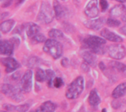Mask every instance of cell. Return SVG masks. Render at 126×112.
<instances>
[{"instance_id":"1","label":"cell","mask_w":126,"mask_h":112,"mask_svg":"<svg viewBox=\"0 0 126 112\" xmlns=\"http://www.w3.org/2000/svg\"><path fill=\"white\" fill-rule=\"evenodd\" d=\"M106 43V40L102 37L90 35L83 40V45L85 48L94 52V54H104L103 45Z\"/></svg>"},{"instance_id":"2","label":"cell","mask_w":126,"mask_h":112,"mask_svg":"<svg viewBox=\"0 0 126 112\" xmlns=\"http://www.w3.org/2000/svg\"><path fill=\"white\" fill-rule=\"evenodd\" d=\"M84 88V80L81 76L75 78L68 87L66 96L68 99L73 100L80 96Z\"/></svg>"},{"instance_id":"3","label":"cell","mask_w":126,"mask_h":112,"mask_svg":"<svg viewBox=\"0 0 126 112\" xmlns=\"http://www.w3.org/2000/svg\"><path fill=\"white\" fill-rule=\"evenodd\" d=\"M44 51L49 54L54 59H58L63 54V46L61 43L55 39L47 40L43 47Z\"/></svg>"},{"instance_id":"4","label":"cell","mask_w":126,"mask_h":112,"mask_svg":"<svg viewBox=\"0 0 126 112\" xmlns=\"http://www.w3.org/2000/svg\"><path fill=\"white\" fill-rule=\"evenodd\" d=\"M53 10L51 5L46 1L42 2L41 5V9L38 12L37 20L42 23H49L52 21L54 18Z\"/></svg>"},{"instance_id":"5","label":"cell","mask_w":126,"mask_h":112,"mask_svg":"<svg viewBox=\"0 0 126 112\" xmlns=\"http://www.w3.org/2000/svg\"><path fill=\"white\" fill-rule=\"evenodd\" d=\"M21 92L20 88H17L8 84H4L1 86V92L16 101L20 102L24 100Z\"/></svg>"},{"instance_id":"6","label":"cell","mask_w":126,"mask_h":112,"mask_svg":"<svg viewBox=\"0 0 126 112\" xmlns=\"http://www.w3.org/2000/svg\"><path fill=\"white\" fill-rule=\"evenodd\" d=\"M108 53L112 59H122L126 56V47L122 44H114L108 48Z\"/></svg>"},{"instance_id":"7","label":"cell","mask_w":126,"mask_h":112,"mask_svg":"<svg viewBox=\"0 0 126 112\" xmlns=\"http://www.w3.org/2000/svg\"><path fill=\"white\" fill-rule=\"evenodd\" d=\"M32 72L30 70H28L27 71H26V73L22 76L21 81H20L19 88L23 92L27 93L31 91L32 85Z\"/></svg>"},{"instance_id":"8","label":"cell","mask_w":126,"mask_h":112,"mask_svg":"<svg viewBox=\"0 0 126 112\" xmlns=\"http://www.w3.org/2000/svg\"><path fill=\"white\" fill-rule=\"evenodd\" d=\"M85 13L90 18H96L98 15L99 9H98L97 0H91L87 4L85 8Z\"/></svg>"},{"instance_id":"9","label":"cell","mask_w":126,"mask_h":112,"mask_svg":"<svg viewBox=\"0 0 126 112\" xmlns=\"http://www.w3.org/2000/svg\"><path fill=\"white\" fill-rule=\"evenodd\" d=\"M110 70L114 72L112 79L116 78V73H120L123 76H126V65L117 61H112L109 63Z\"/></svg>"},{"instance_id":"10","label":"cell","mask_w":126,"mask_h":112,"mask_svg":"<svg viewBox=\"0 0 126 112\" xmlns=\"http://www.w3.org/2000/svg\"><path fill=\"white\" fill-rule=\"evenodd\" d=\"M1 63L5 67V72L7 73L13 72L20 67L19 63L12 57H7L2 59Z\"/></svg>"},{"instance_id":"11","label":"cell","mask_w":126,"mask_h":112,"mask_svg":"<svg viewBox=\"0 0 126 112\" xmlns=\"http://www.w3.org/2000/svg\"><path fill=\"white\" fill-rule=\"evenodd\" d=\"M14 48L15 45L10 40H1L0 42V53L2 55H12Z\"/></svg>"},{"instance_id":"12","label":"cell","mask_w":126,"mask_h":112,"mask_svg":"<svg viewBox=\"0 0 126 112\" xmlns=\"http://www.w3.org/2000/svg\"><path fill=\"white\" fill-rule=\"evenodd\" d=\"M100 34L103 37H104L105 39H106L109 41H111V42L119 43H122L123 41V39L120 36L109 31L108 29H103L100 32Z\"/></svg>"},{"instance_id":"13","label":"cell","mask_w":126,"mask_h":112,"mask_svg":"<svg viewBox=\"0 0 126 112\" xmlns=\"http://www.w3.org/2000/svg\"><path fill=\"white\" fill-rule=\"evenodd\" d=\"M53 10L55 12V15L58 19H61L66 16L67 14V9L63 4H61L59 1H55L53 2Z\"/></svg>"},{"instance_id":"14","label":"cell","mask_w":126,"mask_h":112,"mask_svg":"<svg viewBox=\"0 0 126 112\" xmlns=\"http://www.w3.org/2000/svg\"><path fill=\"white\" fill-rule=\"evenodd\" d=\"M105 23V20L103 18H97L95 20H88L85 22V26L93 30H99Z\"/></svg>"},{"instance_id":"15","label":"cell","mask_w":126,"mask_h":112,"mask_svg":"<svg viewBox=\"0 0 126 112\" xmlns=\"http://www.w3.org/2000/svg\"><path fill=\"white\" fill-rule=\"evenodd\" d=\"M82 57L84 61L92 67H95L97 65V56L95 54L91 51H84L82 54Z\"/></svg>"},{"instance_id":"16","label":"cell","mask_w":126,"mask_h":112,"mask_svg":"<svg viewBox=\"0 0 126 112\" xmlns=\"http://www.w3.org/2000/svg\"><path fill=\"white\" fill-rule=\"evenodd\" d=\"M25 31L27 35L29 37H34L37 34L39 33L40 26L34 23H28L25 26Z\"/></svg>"},{"instance_id":"17","label":"cell","mask_w":126,"mask_h":112,"mask_svg":"<svg viewBox=\"0 0 126 112\" xmlns=\"http://www.w3.org/2000/svg\"><path fill=\"white\" fill-rule=\"evenodd\" d=\"M56 106L52 101H46L42 103L37 109L35 112H55Z\"/></svg>"},{"instance_id":"18","label":"cell","mask_w":126,"mask_h":112,"mask_svg":"<svg viewBox=\"0 0 126 112\" xmlns=\"http://www.w3.org/2000/svg\"><path fill=\"white\" fill-rule=\"evenodd\" d=\"M126 95V83H122L119 84L112 92L111 96L114 98H120Z\"/></svg>"},{"instance_id":"19","label":"cell","mask_w":126,"mask_h":112,"mask_svg":"<svg viewBox=\"0 0 126 112\" xmlns=\"http://www.w3.org/2000/svg\"><path fill=\"white\" fill-rule=\"evenodd\" d=\"M126 12V7L123 4H117L115 5L110 11V14L112 17L117 18V17H120L122 16L125 12Z\"/></svg>"},{"instance_id":"20","label":"cell","mask_w":126,"mask_h":112,"mask_svg":"<svg viewBox=\"0 0 126 112\" xmlns=\"http://www.w3.org/2000/svg\"><path fill=\"white\" fill-rule=\"evenodd\" d=\"M101 102V99L99 97V95L96 90H93L91 91L90 95L89 96V103L92 107H95L98 106Z\"/></svg>"},{"instance_id":"21","label":"cell","mask_w":126,"mask_h":112,"mask_svg":"<svg viewBox=\"0 0 126 112\" xmlns=\"http://www.w3.org/2000/svg\"><path fill=\"white\" fill-rule=\"evenodd\" d=\"M14 24H15V21L13 19H10V20H7V21H3L1 23V26H0L1 32L2 33H7V32H9L12 29V28L14 26Z\"/></svg>"},{"instance_id":"22","label":"cell","mask_w":126,"mask_h":112,"mask_svg":"<svg viewBox=\"0 0 126 112\" xmlns=\"http://www.w3.org/2000/svg\"><path fill=\"white\" fill-rule=\"evenodd\" d=\"M55 73L52 70H46V81L47 82V85L49 87H53V81L55 79Z\"/></svg>"},{"instance_id":"23","label":"cell","mask_w":126,"mask_h":112,"mask_svg":"<svg viewBox=\"0 0 126 112\" xmlns=\"http://www.w3.org/2000/svg\"><path fill=\"white\" fill-rule=\"evenodd\" d=\"M39 63H40V59L38 57L31 56L27 61L26 65L28 66V67H35L39 65Z\"/></svg>"},{"instance_id":"24","label":"cell","mask_w":126,"mask_h":112,"mask_svg":"<svg viewBox=\"0 0 126 112\" xmlns=\"http://www.w3.org/2000/svg\"><path fill=\"white\" fill-rule=\"evenodd\" d=\"M46 72H44L42 69L41 68H38L35 73V79L36 81H39V82H43L44 81H46Z\"/></svg>"},{"instance_id":"25","label":"cell","mask_w":126,"mask_h":112,"mask_svg":"<svg viewBox=\"0 0 126 112\" xmlns=\"http://www.w3.org/2000/svg\"><path fill=\"white\" fill-rule=\"evenodd\" d=\"M49 37H51L52 39H56V38H62L63 37V34L61 31L56 29H52L49 32Z\"/></svg>"},{"instance_id":"26","label":"cell","mask_w":126,"mask_h":112,"mask_svg":"<svg viewBox=\"0 0 126 112\" xmlns=\"http://www.w3.org/2000/svg\"><path fill=\"white\" fill-rule=\"evenodd\" d=\"M125 101L123 100H120V98H116V100H114V101H112L111 103V106H113L114 109H120L123 106L125 105L126 103H124Z\"/></svg>"},{"instance_id":"27","label":"cell","mask_w":126,"mask_h":112,"mask_svg":"<svg viewBox=\"0 0 126 112\" xmlns=\"http://www.w3.org/2000/svg\"><path fill=\"white\" fill-rule=\"evenodd\" d=\"M106 23L108 26H112V27H117V26H119L120 25V21L119 20H117V19H114V18H109L107 19L106 21Z\"/></svg>"},{"instance_id":"28","label":"cell","mask_w":126,"mask_h":112,"mask_svg":"<svg viewBox=\"0 0 126 112\" xmlns=\"http://www.w3.org/2000/svg\"><path fill=\"white\" fill-rule=\"evenodd\" d=\"M63 81L61 78H58V77L55 78L53 81V87H55V88H60L63 86Z\"/></svg>"},{"instance_id":"29","label":"cell","mask_w":126,"mask_h":112,"mask_svg":"<svg viewBox=\"0 0 126 112\" xmlns=\"http://www.w3.org/2000/svg\"><path fill=\"white\" fill-rule=\"evenodd\" d=\"M34 40L36 41L37 43H44V42H46L47 39H46V37L43 34H37L34 37H33Z\"/></svg>"},{"instance_id":"30","label":"cell","mask_w":126,"mask_h":112,"mask_svg":"<svg viewBox=\"0 0 126 112\" xmlns=\"http://www.w3.org/2000/svg\"><path fill=\"white\" fill-rule=\"evenodd\" d=\"M29 108H30V105L28 103H25L16 106V111H18V112H26L29 110Z\"/></svg>"},{"instance_id":"31","label":"cell","mask_w":126,"mask_h":112,"mask_svg":"<svg viewBox=\"0 0 126 112\" xmlns=\"http://www.w3.org/2000/svg\"><path fill=\"white\" fill-rule=\"evenodd\" d=\"M100 5L103 12L106 11L109 7V3L106 0H100Z\"/></svg>"},{"instance_id":"32","label":"cell","mask_w":126,"mask_h":112,"mask_svg":"<svg viewBox=\"0 0 126 112\" xmlns=\"http://www.w3.org/2000/svg\"><path fill=\"white\" fill-rule=\"evenodd\" d=\"M3 107H4V109H5L7 111H14V110H16V107L14 106H13V105H10V104H4L3 105Z\"/></svg>"},{"instance_id":"33","label":"cell","mask_w":126,"mask_h":112,"mask_svg":"<svg viewBox=\"0 0 126 112\" xmlns=\"http://www.w3.org/2000/svg\"><path fill=\"white\" fill-rule=\"evenodd\" d=\"M10 40L15 45V46H18V45H19V43H20L19 39L17 38V37H13V38H11Z\"/></svg>"},{"instance_id":"34","label":"cell","mask_w":126,"mask_h":112,"mask_svg":"<svg viewBox=\"0 0 126 112\" xmlns=\"http://www.w3.org/2000/svg\"><path fill=\"white\" fill-rule=\"evenodd\" d=\"M82 69L85 71V72H88L89 70V64L85 62L83 64H82Z\"/></svg>"},{"instance_id":"35","label":"cell","mask_w":126,"mask_h":112,"mask_svg":"<svg viewBox=\"0 0 126 112\" xmlns=\"http://www.w3.org/2000/svg\"><path fill=\"white\" fill-rule=\"evenodd\" d=\"M12 78L13 80H18L20 78V72H16V73H13L12 76Z\"/></svg>"},{"instance_id":"36","label":"cell","mask_w":126,"mask_h":112,"mask_svg":"<svg viewBox=\"0 0 126 112\" xmlns=\"http://www.w3.org/2000/svg\"><path fill=\"white\" fill-rule=\"evenodd\" d=\"M13 0H5L3 3H2V7H8L11 3H12Z\"/></svg>"},{"instance_id":"37","label":"cell","mask_w":126,"mask_h":112,"mask_svg":"<svg viewBox=\"0 0 126 112\" xmlns=\"http://www.w3.org/2000/svg\"><path fill=\"white\" fill-rule=\"evenodd\" d=\"M61 65L63 66V67H67L68 65H69V60H68V59H66V58H65V59H63L62 61H61Z\"/></svg>"},{"instance_id":"38","label":"cell","mask_w":126,"mask_h":112,"mask_svg":"<svg viewBox=\"0 0 126 112\" xmlns=\"http://www.w3.org/2000/svg\"><path fill=\"white\" fill-rule=\"evenodd\" d=\"M99 67H100V69L101 70H103V71H104V70L106 69V65H104V63H103V62H101L99 64Z\"/></svg>"},{"instance_id":"39","label":"cell","mask_w":126,"mask_h":112,"mask_svg":"<svg viewBox=\"0 0 126 112\" xmlns=\"http://www.w3.org/2000/svg\"><path fill=\"white\" fill-rule=\"evenodd\" d=\"M120 32H121V33H123V34H126V26H123V27L120 29Z\"/></svg>"},{"instance_id":"40","label":"cell","mask_w":126,"mask_h":112,"mask_svg":"<svg viewBox=\"0 0 126 112\" xmlns=\"http://www.w3.org/2000/svg\"><path fill=\"white\" fill-rule=\"evenodd\" d=\"M8 14H9L8 12H4V13L1 14V19H4V16H7Z\"/></svg>"},{"instance_id":"41","label":"cell","mask_w":126,"mask_h":112,"mask_svg":"<svg viewBox=\"0 0 126 112\" xmlns=\"http://www.w3.org/2000/svg\"><path fill=\"white\" fill-rule=\"evenodd\" d=\"M122 20H123V21L126 22V12L122 15Z\"/></svg>"},{"instance_id":"42","label":"cell","mask_w":126,"mask_h":112,"mask_svg":"<svg viewBox=\"0 0 126 112\" xmlns=\"http://www.w3.org/2000/svg\"><path fill=\"white\" fill-rule=\"evenodd\" d=\"M115 1H118V2H120V3H125L126 2V0H115Z\"/></svg>"},{"instance_id":"43","label":"cell","mask_w":126,"mask_h":112,"mask_svg":"<svg viewBox=\"0 0 126 112\" xmlns=\"http://www.w3.org/2000/svg\"><path fill=\"white\" fill-rule=\"evenodd\" d=\"M87 112L86 111V109H84V107H82V108H81V109L80 110V112Z\"/></svg>"},{"instance_id":"44","label":"cell","mask_w":126,"mask_h":112,"mask_svg":"<svg viewBox=\"0 0 126 112\" xmlns=\"http://www.w3.org/2000/svg\"><path fill=\"white\" fill-rule=\"evenodd\" d=\"M17 1V4H21V2H23L24 0H16Z\"/></svg>"},{"instance_id":"45","label":"cell","mask_w":126,"mask_h":112,"mask_svg":"<svg viewBox=\"0 0 126 112\" xmlns=\"http://www.w3.org/2000/svg\"><path fill=\"white\" fill-rule=\"evenodd\" d=\"M102 112H106V109H103V111H102Z\"/></svg>"},{"instance_id":"46","label":"cell","mask_w":126,"mask_h":112,"mask_svg":"<svg viewBox=\"0 0 126 112\" xmlns=\"http://www.w3.org/2000/svg\"><path fill=\"white\" fill-rule=\"evenodd\" d=\"M0 112H4V111H1Z\"/></svg>"},{"instance_id":"47","label":"cell","mask_w":126,"mask_h":112,"mask_svg":"<svg viewBox=\"0 0 126 112\" xmlns=\"http://www.w3.org/2000/svg\"><path fill=\"white\" fill-rule=\"evenodd\" d=\"M63 1H65V0H63Z\"/></svg>"},{"instance_id":"48","label":"cell","mask_w":126,"mask_h":112,"mask_svg":"<svg viewBox=\"0 0 126 112\" xmlns=\"http://www.w3.org/2000/svg\"></svg>"}]
</instances>
